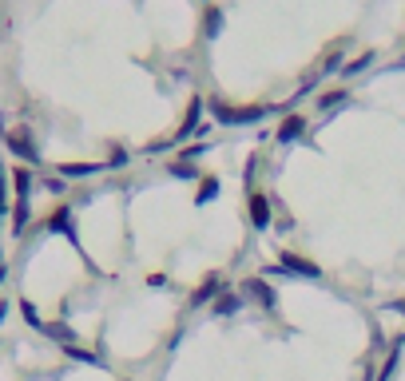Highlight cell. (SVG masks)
<instances>
[{"instance_id":"1","label":"cell","mask_w":405,"mask_h":381,"mask_svg":"<svg viewBox=\"0 0 405 381\" xmlns=\"http://www.w3.org/2000/svg\"><path fill=\"white\" fill-rule=\"evenodd\" d=\"M270 108H263V103H254V108H215V115H219V123H254V120H263Z\"/></svg>"},{"instance_id":"2","label":"cell","mask_w":405,"mask_h":381,"mask_svg":"<svg viewBox=\"0 0 405 381\" xmlns=\"http://www.w3.org/2000/svg\"><path fill=\"white\" fill-rule=\"evenodd\" d=\"M251 222L258 227V231L270 227V199H266L263 190H251Z\"/></svg>"},{"instance_id":"3","label":"cell","mask_w":405,"mask_h":381,"mask_svg":"<svg viewBox=\"0 0 405 381\" xmlns=\"http://www.w3.org/2000/svg\"><path fill=\"white\" fill-rule=\"evenodd\" d=\"M8 147L16 151V155H24V159H40L36 155V143H32V135H28V127H16V131H8Z\"/></svg>"},{"instance_id":"4","label":"cell","mask_w":405,"mask_h":381,"mask_svg":"<svg viewBox=\"0 0 405 381\" xmlns=\"http://www.w3.org/2000/svg\"><path fill=\"white\" fill-rule=\"evenodd\" d=\"M278 266H283L286 274H302V278H318V266H314V262H306L302 254H290V251H286L283 258H278Z\"/></svg>"},{"instance_id":"5","label":"cell","mask_w":405,"mask_h":381,"mask_svg":"<svg viewBox=\"0 0 405 381\" xmlns=\"http://www.w3.org/2000/svg\"><path fill=\"white\" fill-rule=\"evenodd\" d=\"M243 294H246L251 302H258V306H266V310L274 306V290L266 286L263 278H251V282H243Z\"/></svg>"},{"instance_id":"6","label":"cell","mask_w":405,"mask_h":381,"mask_svg":"<svg viewBox=\"0 0 405 381\" xmlns=\"http://www.w3.org/2000/svg\"><path fill=\"white\" fill-rule=\"evenodd\" d=\"M48 227H52L56 234H68V239L76 242V219H72V211H68V207H60V211L52 215V219H48Z\"/></svg>"},{"instance_id":"7","label":"cell","mask_w":405,"mask_h":381,"mask_svg":"<svg viewBox=\"0 0 405 381\" xmlns=\"http://www.w3.org/2000/svg\"><path fill=\"white\" fill-rule=\"evenodd\" d=\"M302 131H306V120H302V115H290V120H286L283 127H278V140L290 143V140H298Z\"/></svg>"},{"instance_id":"8","label":"cell","mask_w":405,"mask_h":381,"mask_svg":"<svg viewBox=\"0 0 405 381\" xmlns=\"http://www.w3.org/2000/svg\"><path fill=\"white\" fill-rule=\"evenodd\" d=\"M199 115H202V100H195L191 111H187V123H183L179 140H187V135H195V131H199Z\"/></svg>"},{"instance_id":"9","label":"cell","mask_w":405,"mask_h":381,"mask_svg":"<svg viewBox=\"0 0 405 381\" xmlns=\"http://www.w3.org/2000/svg\"><path fill=\"white\" fill-rule=\"evenodd\" d=\"M219 24H223V12L207 8V16H202V36H207V40H215V36H219Z\"/></svg>"},{"instance_id":"10","label":"cell","mask_w":405,"mask_h":381,"mask_svg":"<svg viewBox=\"0 0 405 381\" xmlns=\"http://www.w3.org/2000/svg\"><path fill=\"white\" fill-rule=\"evenodd\" d=\"M215 290H219V278H207V282H202V290L191 294V306H202L207 298H215Z\"/></svg>"},{"instance_id":"11","label":"cell","mask_w":405,"mask_h":381,"mask_svg":"<svg viewBox=\"0 0 405 381\" xmlns=\"http://www.w3.org/2000/svg\"><path fill=\"white\" fill-rule=\"evenodd\" d=\"M239 310V294H219L215 298V314H234Z\"/></svg>"},{"instance_id":"12","label":"cell","mask_w":405,"mask_h":381,"mask_svg":"<svg viewBox=\"0 0 405 381\" xmlns=\"http://www.w3.org/2000/svg\"><path fill=\"white\" fill-rule=\"evenodd\" d=\"M342 100H346V91H326L322 100H318V108H322V111H330V108H338Z\"/></svg>"},{"instance_id":"13","label":"cell","mask_w":405,"mask_h":381,"mask_svg":"<svg viewBox=\"0 0 405 381\" xmlns=\"http://www.w3.org/2000/svg\"><path fill=\"white\" fill-rule=\"evenodd\" d=\"M21 310H24V318H28V326L44 330V322H40V314H36V306H32V302H21Z\"/></svg>"},{"instance_id":"14","label":"cell","mask_w":405,"mask_h":381,"mask_svg":"<svg viewBox=\"0 0 405 381\" xmlns=\"http://www.w3.org/2000/svg\"><path fill=\"white\" fill-rule=\"evenodd\" d=\"M68 353L76 361H88V365H100V358H96V353H88V350H80V346H68Z\"/></svg>"},{"instance_id":"15","label":"cell","mask_w":405,"mask_h":381,"mask_svg":"<svg viewBox=\"0 0 405 381\" xmlns=\"http://www.w3.org/2000/svg\"><path fill=\"white\" fill-rule=\"evenodd\" d=\"M215 190H219V183H215V179H202V183H199V203L215 199Z\"/></svg>"},{"instance_id":"16","label":"cell","mask_w":405,"mask_h":381,"mask_svg":"<svg viewBox=\"0 0 405 381\" xmlns=\"http://www.w3.org/2000/svg\"><path fill=\"white\" fill-rule=\"evenodd\" d=\"M100 171V163H76V167H64V175H91Z\"/></svg>"},{"instance_id":"17","label":"cell","mask_w":405,"mask_h":381,"mask_svg":"<svg viewBox=\"0 0 405 381\" xmlns=\"http://www.w3.org/2000/svg\"><path fill=\"white\" fill-rule=\"evenodd\" d=\"M370 60H374V56H370V52H365V56H358L354 64H350V68H346V76H354V72H362V68H370Z\"/></svg>"},{"instance_id":"18","label":"cell","mask_w":405,"mask_h":381,"mask_svg":"<svg viewBox=\"0 0 405 381\" xmlns=\"http://www.w3.org/2000/svg\"><path fill=\"white\" fill-rule=\"evenodd\" d=\"M175 175H179V179H191V175H195V167H191V163H187V159H183V163H175Z\"/></svg>"},{"instance_id":"19","label":"cell","mask_w":405,"mask_h":381,"mask_svg":"<svg viewBox=\"0 0 405 381\" xmlns=\"http://www.w3.org/2000/svg\"><path fill=\"white\" fill-rule=\"evenodd\" d=\"M4 314H8V306H4V302H0V322H4Z\"/></svg>"},{"instance_id":"20","label":"cell","mask_w":405,"mask_h":381,"mask_svg":"<svg viewBox=\"0 0 405 381\" xmlns=\"http://www.w3.org/2000/svg\"><path fill=\"white\" fill-rule=\"evenodd\" d=\"M4 274H8V271H0V282H4Z\"/></svg>"},{"instance_id":"21","label":"cell","mask_w":405,"mask_h":381,"mask_svg":"<svg viewBox=\"0 0 405 381\" xmlns=\"http://www.w3.org/2000/svg\"><path fill=\"white\" fill-rule=\"evenodd\" d=\"M0 271H4V262H0Z\"/></svg>"}]
</instances>
